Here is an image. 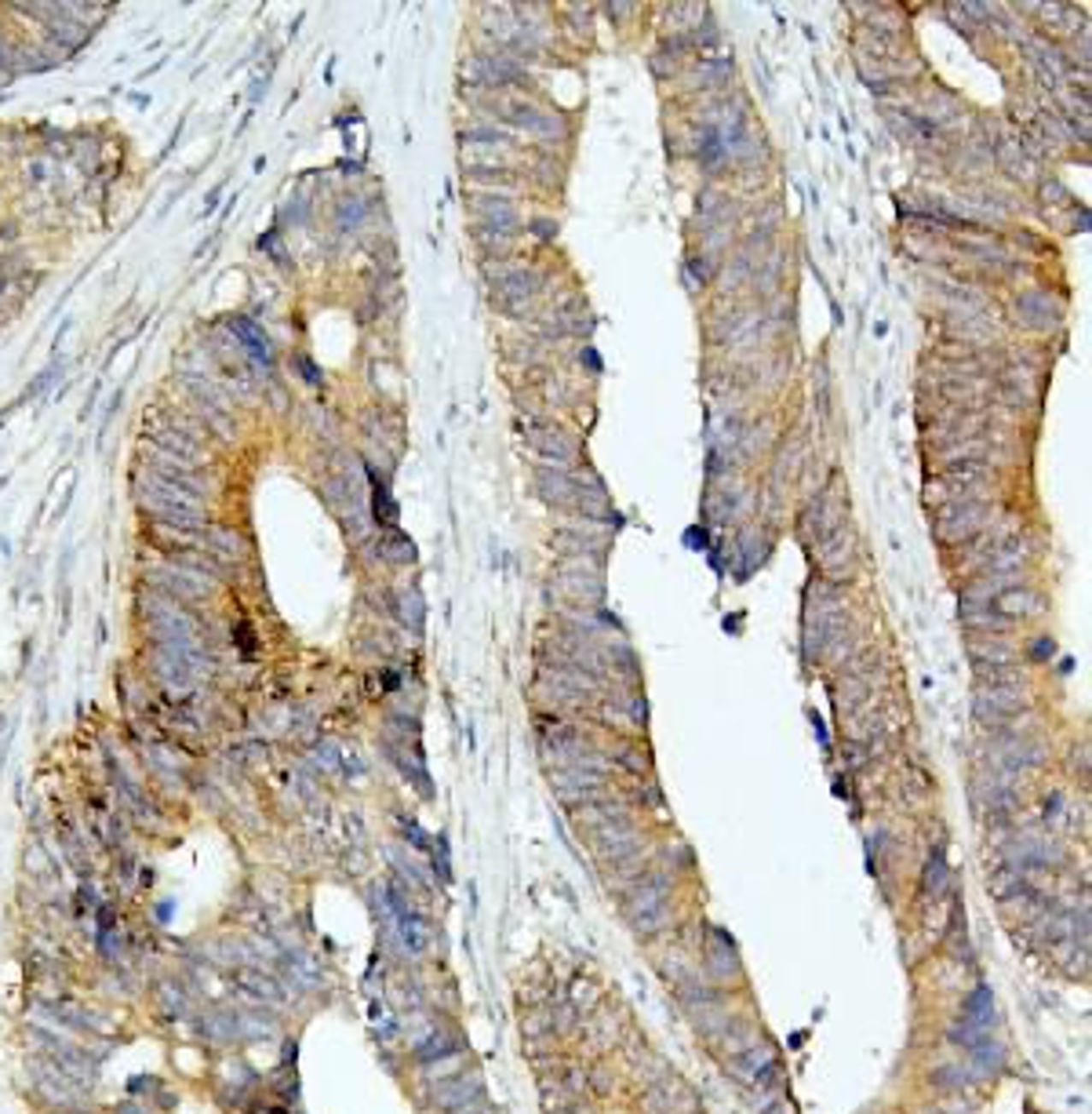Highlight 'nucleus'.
<instances>
[{"label":"nucleus","mask_w":1092,"mask_h":1114,"mask_svg":"<svg viewBox=\"0 0 1092 1114\" xmlns=\"http://www.w3.org/2000/svg\"><path fill=\"white\" fill-rule=\"evenodd\" d=\"M229 983H234L244 998H252L255 1005H281L284 1002V987L273 976H266L263 968H234Z\"/></svg>","instance_id":"1"},{"label":"nucleus","mask_w":1092,"mask_h":1114,"mask_svg":"<svg viewBox=\"0 0 1092 1114\" xmlns=\"http://www.w3.org/2000/svg\"><path fill=\"white\" fill-rule=\"evenodd\" d=\"M157 998H161V1005L171 1020H179L186 1016V1005H190V991L182 987V983L175 980H164V983H157Z\"/></svg>","instance_id":"2"},{"label":"nucleus","mask_w":1092,"mask_h":1114,"mask_svg":"<svg viewBox=\"0 0 1092 1114\" xmlns=\"http://www.w3.org/2000/svg\"><path fill=\"white\" fill-rule=\"evenodd\" d=\"M397 929H401V936H405V947L412 954L426 950V944H430V925L419 914H415V910H412V914H405V918H397Z\"/></svg>","instance_id":"3"},{"label":"nucleus","mask_w":1092,"mask_h":1114,"mask_svg":"<svg viewBox=\"0 0 1092 1114\" xmlns=\"http://www.w3.org/2000/svg\"><path fill=\"white\" fill-rule=\"evenodd\" d=\"M707 965L714 968L717 976H736V973H739V962H736V954H732V944H728L725 936L717 939L714 950L707 954Z\"/></svg>","instance_id":"4"},{"label":"nucleus","mask_w":1092,"mask_h":1114,"mask_svg":"<svg viewBox=\"0 0 1092 1114\" xmlns=\"http://www.w3.org/2000/svg\"><path fill=\"white\" fill-rule=\"evenodd\" d=\"M947 863H943V852H936V856H932V867H929V874H925V892H932V896H940L943 892V885H947Z\"/></svg>","instance_id":"5"},{"label":"nucleus","mask_w":1092,"mask_h":1114,"mask_svg":"<svg viewBox=\"0 0 1092 1114\" xmlns=\"http://www.w3.org/2000/svg\"><path fill=\"white\" fill-rule=\"evenodd\" d=\"M237 336H240V339H244V343H248L252 350H255V360H266V339H263V336H258V331H255V325H248V321H237Z\"/></svg>","instance_id":"6"},{"label":"nucleus","mask_w":1092,"mask_h":1114,"mask_svg":"<svg viewBox=\"0 0 1092 1114\" xmlns=\"http://www.w3.org/2000/svg\"><path fill=\"white\" fill-rule=\"evenodd\" d=\"M401 831H405V837H408V842H412L415 849H419V852H426V849H430V842H426V834H423L419 827H415V823H412V819H405V823H401Z\"/></svg>","instance_id":"7"}]
</instances>
